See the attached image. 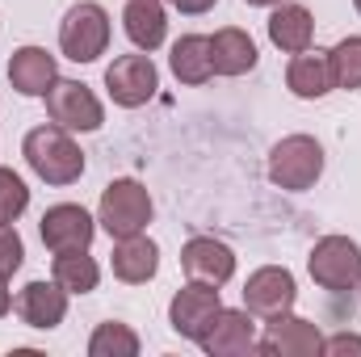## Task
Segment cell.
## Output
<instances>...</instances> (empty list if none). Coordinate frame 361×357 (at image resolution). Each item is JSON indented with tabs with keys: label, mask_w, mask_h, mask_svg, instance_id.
Instances as JSON below:
<instances>
[{
	"label": "cell",
	"mask_w": 361,
	"mask_h": 357,
	"mask_svg": "<svg viewBox=\"0 0 361 357\" xmlns=\"http://www.w3.org/2000/svg\"><path fill=\"white\" fill-rule=\"evenodd\" d=\"M177 13H189V17H202V13H210L219 0H169Z\"/></svg>",
	"instance_id": "28"
},
{
	"label": "cell",
	"mask_w": 361,
	"mask_h": 357,
	"mask_svg": "<svg viewBox=\"0 0 361 357\" xmlns=\"http://www.w3.org/2000/svg\"><path fill=\"white\" fill-rule=\"evenodd\" d=\"M122 25H126V38L139 47V51H160L164 38H169V13H164V0H126L122 8Z\"/></svg>",
	"instance_id": "18"
},
{
	"label": "cell",
	"mask_w": 361,
	"mask_h": 357,
	"mask_svg": "<svg viewBox=\"0 0 361 357\" xmlns=\"http://www.w3.org/2000/svg\"><path fill=\"white\" fill-rule=\"evenodd\" d=\"M21 156L30 164L34 177H42L47 185H72V181L85 177V152L80 143L72 139V131L47 122V126H34L21 143Z\"/></svg>",
	"instance_id": "1"
},
{
	"label": "cell",
	"mask_w": 361,
	"mask_h": 357,
	"mask_svg": "<svg viewBox=\"0 0 361 357\" xmlns=\"http://www.w3.org/2000/svg\"><path fill=\"white\" fill-rule=\"evenodd\" d=\"M51 273H55V282H59L68 294H89V290H97V282H101V269H97V261L89 257V248L55 253Z\"/></svg>",
	"instance_id": "22"
},
{
	"label": "cell",
	"mask_w": 361,
	"mask_h": 357,
	"mask_svg": "<svg viewBox=\"0 0 361 357\" xmlns=\"http://www.w3.org/2000/svg\"><path fill=\"white\" fill-rule=\"evenodd\" d=\"M286 89L302 101H319L336 89V76H332V55L328 51H298L286 68Z\"/></svg>",
	"instance_id": "16"
},
{
	"label": "cell",
	"mask_w": 361,
	"mask_h": 357,
	"mask_svg": "<svg viewBox=\"0 0 361 357\" xmlns=\"http://www.w3.org/2000/svg\"><path fill=\"white\" fill-rule=\"evenodd\" d=\"M219 311H223L219 286L189 277V286H180L177 294H173V303H169V324H173V332L185 337V341H202L210 332V324H214Z\"/></svg>",
	"instance_id": "7"
},
{
	"label": "cell",
	"mask_w": 361,
	"mask_h": 357,
	"mask_svg": "<svg viewBox=\"0 0 361 357\" xmlns=\"http://www.w3.org/2000/svg\"><path fill=\"white\" fill-rule=\"evenodd\" d=\"M47 118L63 131H101L105 122V109L97 101V92L80 80H55L47 92Z\"/></svg>",
	"instance_id": "8"
},
{
	"label": "cell",
	"mask_w": 361,
	"mask_h": 357,
	"mask_svg": "<svg viewBox=\"0 0 361 357\" xmlns=\"http://www.w3.org/2000/svg\"><path fill=\"white\" fill-rule=\"evenodd\" d=\"M357 286H361V282H357Z\"/></svg>",
	"instance_id": "32"
},
{
	"label": "cell",
	"mask_w": 361,
	"mask_h": 357,
	"mask_svg": "<svg viewBox=\"0 0 361 357\" xmlns=\"http://www.w3.org/2000/svg\"><path fill=\"white\" fill-rule=\"evenodd\" d=\"M105 89L114 97V105L139 109V105H147V101L156 97V89H160V68L152 63L147 51H139V55H118V59L105 68Z\"/></svg>",
	"instance_id": "6"
},
{
	"label": "cell",
	"mask_w": 361,
	"mask_h": 357,
	"mask_svg": "<svg viewBox=\"0 0 361 357\" xmlns=\"http://www.w3.org/2000/svg\"><path fill=\"white\" fill-rule=\"evenodd\" d=\"M8 311H13V294H8V277L0 273V320H4Z\"/></svg>",
	"instance_id": "29"
},
{
	"label": "cell",
	"mask_w": 361,
	"mask_h": 357,
	"mask_svg": "<svg viewBox=\"0 0 361 357\" xmlns=\"http://www.w3.org/2000/svg\"><path fill=\"white\" fill-rule=\"evenodd\" d=\"M109 47V13L92 0H80L59 21V51L72 63H97Z\"/></svg>",
	"instance_id": "3"
},
{
	"label": "cell",
	"mask_w": 361,
	"mask_h": 357,
	"mask_svg": "<svg viewBox=\"0 0 361 357\" xmlns=\"http://www.w3.org/2000/svg\"><path fill=\"white\" fill-rule=\"evenodd\" d=\"M210 357H240L257 349V324H252V311L244 307H223L210 324V332L197 341Z\"/></svg>",
	"instance_id": "12"
},
{
	"label": "cell",
	"mask_w": 361,
	"mask_h": 357,
	"mask_svg": "<svg viewBox=\"0 0 361 357\" xmlns=\"http://www.w3.org/2000/svg\"><path fill=\"white\" fill-rule=\"evenodd\" d=\"M38 236L51 253H72V248H89L92 236H97V219H92L85 206L76 202H59L42 214L38 223Z\"/></svg>",
	"instance_id": "10"
},
{
	"label": "cell",
	"mask_w": 361,
	"mask_h": 357,
	"mask_svg": "<svg viewBox=\"0 0 361 357\" xmlns=\"http://www.w3.org/2000/svg\"><path fill=\"white\" fill-rule=\"evenodd\" d=\"M328 55H332V76H336V89H361V34H353V38H341Z\"/></svg>",
	"instance_id": "24"
},
{
	"label": "cell",
	"mask_w": 361,
	"mask_h": 357,
	"mask_svg": "<svg viewBox=\"0 0 361 357\" xmlns=\"http://www.w3.org/2000/svg\"><path fill=\"white\" fill-rule=\"evenodd\" d=\"M324 353H328V357L361 353V337H357V332H336V337H328V341H324Z\"/></svg>",
	"instance_id": "27"
},
{
	"label": "cell",
	"mask_w": 361,
	"mask_h": 357,
	"mask_svg": "<svg viewBox=\"0 0 361 357\" xmlns=\"http://www.w3.org/2000/svg\"><path fill=\"white\" fill-rule=\"evenodd\" d=\"M324 173V147L311 135H286L269 152V181L286 193L311 189Z\"/></svg>",
	"instance_id": "4"
},
{
	"label": "cell",
	"mask_w": 361,
	"mask_h": 357,
	"mask_svg": "<svg viewBox=\"0 0 361 357\" xmlns=\"http://www.w3.org/2000/svg\"><path fill=\"white\" fill-rule=\"evenodd\" d=\"M30 206V189L13 169H0V223H17Z\"/></svg>",
	"instance_id": "25"
},
{
	"label": "cell",
	"mask_w": 361,
	"mask_h": 357,
	"mask_svg": "<svg viewBox=\"0 0 361 357\" xmlns=\"http://www.w3.org/2000/svg\"><path fill=\"white\" fill-rule=\"evenodd\" d=\"M169 68L180 85H206L214 76V63H210V38L206 34H185L173 42V55H169Z\"/></svg>",
	"instance_id": "21"
},
{
	"label": "cell",
	"mask_w": 361,
	"mask_h": 357,
	"mask_svg": "<svg viewBox=\"0 0 361 357\" xmlns=\"http://www.w3.org/2000/svg\"><path fill=\"white\" fill-rule=\"evenodd\" d=\"M257 353L269 357H315L324 353V337H319V324L311 320H298V315H273L265 324V337L257 341Z\"/></svg>",
	"instance_id": "11"
},
{
	"label": "cell",
	"mask_w": 361,
	"mask_h": 357,
	"mask_svg": "<svg viewBox=\"0 0 361 357\" xmlns=\"http://www.w3.org/2000/svg\"><path fill=\"white\" fill-rule=\"evenodd\" d=\"M109 269H114L118 282H130V286L152 282L156 269H160V248H156V240H147L143 231H139V236H126V240H114Z\"/></svg>",
	"instance_id": "17"
},
{
	"label": "cell",
	"mask_w": 361,
	"mask_h": 357,
	"mask_svg": "<svg viewBox=\"0 0 361 357\" xmlns=\"http://www.w3.org/2000/svg\"><path fill=\"white\" fill-rule=\"evenodd\" d=\"M210 63H214V76H244L257 68V42L240 25H227L210 38Z\"/></svg>",
	"instance_id": "20"
},
{
	"label": "cell",
	"mask_w": 361,
	"mask_h": 357,
	"mask_svg": "<svg viewBox=\"0 0 361 357\" xmlns=\"http://www.w3.org/2000/svg\"><path fill=\"white\" fill-rule=\"evenodd\" d=\"M17 315L25 328H38V332H51L63 324L68 315V290L51 277V282H30L21 294H17Z\"/></svg>",
	"instance_id": "13"
},
{
	"label": "cell",
	"mask_w": 361,
	"mask_h": 357,
	"mask_svg": "<svg viewBox=\"0 0 361 357\" xmlns=\"http://www.w3.org/2000/svg\"><path fill=\"white\" fill-rule=\"evenodd\" d=\"M180 269L193 277V282H210V286H223L231 282L235 273V253L214 240V236H193L185 248H180Z\"/></svg>",
	"instance_id": "14"
},
{
	"label": "cell",
	"mask_w": 361,
	"mask_h": 357,
	"mask_svg": "<svg viewBox=\"0 0 361 357\" xmlns=\"http://www.w3.org/2000/svg\"><path fill=\"white\" fill-rule=\"evenodd\" d=\"M55 80H59V68H55L51 51H42V47H17L13 51V59H8V85L21 97H47Z\"/></svg>",
	"instance_id": "15"
},
{
	"label": "cell",
	"mask_w": 361,
	"mask_h": 357,
	"mask_svg": "<svg viewBox=\"0 0 361 357\" xmlns=\"http://www.w3.org/2000/svg\"><path fill=\"white\" fill-rule=\"evenodd\" d=\"M25 261V244H21V236H17V227L13 223H0V273L8 277V273H17Z\"/></svg>",
	"instance_id": "26"
},
{
	"label": "cell",
	"mask_w": 361,
	"mask_h": 357,
	"mask_svg": "<svg viewBox=\"0 0 361 357\" xmlns=\"http://www.w3.org/2000/svg\"><path fill=\"white\" fill-rule=\"evenodd\" d=\"M307 269H311V277H315L319 290H328V294H349L361 282L357 240H349V236H324V240L311 248Z\"/></svg>",
	"instance_id": "5"
},
{
	"label": "cell",
	"mask_w": 361,
	"mask_h": 357,
	"mask_svg": "<svg viewBox=\"0 0 361 357\" xmlns=\"http://www.w3.org/2000/svg\"><path fill=\"white\" fill-rule=\"evenodd\" d=\"M353 8H357V13H361V0H353Z\"/></svg>",
	"instance_id": "31"
},
{
	"label": "cell",
	"mask_w": 361,
	"mask_h": 357,
	"mask_svg": "<svg viewBox=\"0 0 361 357\" xmlns=\"http://www.w3.org/2000/svg\"><path fill=\"white\" fill-rule=\"evenodd\" d=\"M298 303V282L286 265H265L257 273H248L244 282V307L261 320H273V315H286L294 311Z\"/></svg>",
	"instance_id": "9"
},
{
	"label": "cell",
	"mask_w": 361,
	"mask_h": 357,
	"mask_svg": "<svg viewBox=\"0 0 361 357\" xmlns=\"http://www.w3.org/2000/svg\"><path fill=\"white\" fill-rule=\"evenodd\" d=\"M89 353L92 357H135L139 353V337H135L130 324H118V320L97 324V332L89 337Z\"/></svg>",
	"instance_id": "23"
},
{
	"label": "cell",
	"mask_w": 361,
	"mask_h": 357,
	"mask_svg": "<svg viewBox=\"0 0 361 357\" xmlns=\"http://www.w3.org/2000/svg\"><path fill=\"white\" fill-rule=\"evenodd\" d=\"M152 193L130 177H118L101 189V202H97V223L109 231V240H126V236H139L147 231L152 223Z\"/></svg>",
	"instance_id": "2"
},
{
	"label": "cell",
	"mask_w": 361,
	"mask_h": 357,
	"mask_svg": "<svg viewBox=\"0 0 361 357\" xmlns=\"http://www.w3.org/2000/svg\"><path fill=\"white\" fill-rule=\"evenodd\" d=\"M311 38H315V17L302 8V4H273L269 13V42L277 51H286V55H298V51H307L311 47Z\"/></svg>",
	"instance_id": "19"
},
{
	"label": "cell",
	"mask_w": 361,
	"mask_h": 357,
	"mask_svg": "<svg viewBox=\"0 0 361 357\" xmlns=\"http://www.w3.org/2000/svg\"><path fill=\"white\" fill-rule=\"evenodd\" d=\"M244 4H252V8H273V4H281V0H244Z\"/></svg>",
	"instance_id": "30"
}]
</instances>
